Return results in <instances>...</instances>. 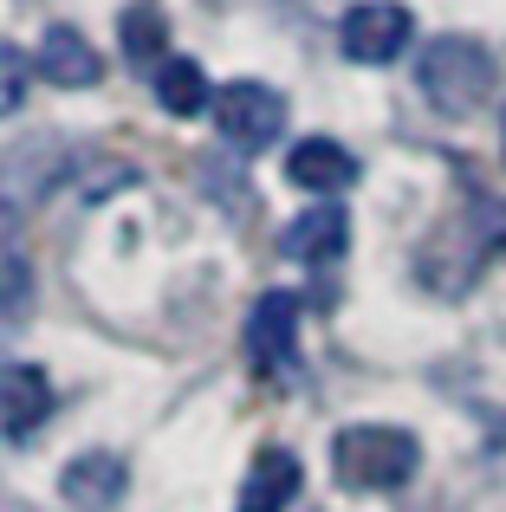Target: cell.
I'll return each instance as SVG.
<instances>
[{"label": "cell", "instance_id": "1", "mask_svg": "<svg viewBox=\"0 0 506 512\" xmlns=\"http://www.w3.org/2000/svg\"><path fill=\"white\" fill-rule=\"evenodd\" d=\"M416 85L442 117H468V111H481L487 91H494V52H487L481 39L442 33V39H429V52L416 59Z\"/></svg>", "mask_w": 506, "mask_h": 512}, {"label": "cell", "instance_id": "2", "mask_svg": "<svg viewBox=\"0 0 506 512\" xmlns=\"http://www.w3.org/2000/svg\"><path fill=\"white\" fill-rule=\"evenodd\" d=\"M422 448L409 428H390V422H357V428H338V441H331V467H338L344 487L357 493H390L403 487L409 474H416Z\"/></svg>", "mask_w": 506, "mask_h": 512}, {"label": "cell", "instance_id": "3", "mask_svg": "<svg viewBox=\"0 0 506 512\" xmlns=\"http://www.w3.org/2000/svg\"><path fill=\"white\" fill-rule=\"evenodd\" d=\"M215 124H221V143H228V150L260 156V150H273V137L286 130V98H279L273 85H260V78H234L215 98Z\"/></svg>", "mask_w": 506, "mask_h": 512}, {"label": "cell", "instance_id": "4", "mask_svg": "<svg viewBox=\"0 0 506 512\" xmlns=\"http://www.w3.org/2000/svg\"><path fill=\"white\" fill-rule=\"evenodd\" d=\"M409 39H416V13L396 7V0H357V7L344 13V26H338L344 59H357V65H390V59H403Z\"/></svg>", "mask_w": 506, "mask_h": 512}, {"label": "cell", "instance_id": "5", "mask_svg": "<svg viewBox=\"0 0 506 512\" xmlns=\"http://www.w3.org/2000/svg\"><path fill=\"white\" fill-rule=\"evenodd\" d=\"M247 357L253 370L286 376L299 363V292H260L247 312Z\"/></svg>", "mask_w": 506, "mask_h": 512}, {"label": "cell", "instance_id": "6", "mask_svg": "<svg viewBox=\"0 0 506 512\" xmlns=\"http://www.w3.org/2000/svg\"><path fill=\"white\" fill-rule=\"evenodd\" d=\"M52 376L39 363H7L0 370V435L7 441H33L52 415Z\"/></svg>", "mask_w": 506, "mask_h": 512}, {"label": "cell", "instance_id": "7", "mask_svg": "<svg viewBox=\"0 0 506 512\" xmlns=\"http://www.w3.org/2000/svg\"><path fill=\"white\" fill-rule=\"evenodd\" d=\"M344 247H351V221H344V208H331V201L305 208L299 221L279 234V253L299 260V266H331V260H344Z\"/></svg>", "mask_w": 506, "mask_h": 512}, {"label": "cell", "instance_id": "8", "mask_svg": "<svg viewBox=\"0 0 506 512\" xmlns=\"http://www.w3.org/2000/svg\"><path fill=\"white\" fill-rule=\"evenodd\" d=\"M59 493H65V506H78V512H111L130 493V467L117 461V454H78V461H65Z\"/></svg>", "mask_w": 506, "mask_h": 512}, {"label": "cell", "instance_id": "9", "mask_svg": "<svg viewBox=\"0 0 506 512\" xmlns=\"http://www.w3.org/2000/svg\"><path fill=\"white\" fill-rule=\"evenodd\" d=\"M33 72L46 78V85H59V91H85V85H98V78H104V59L91 52L85 33L52 26V33L39 39V52H33Z\"/></svg>", "mask_w": 506, "mask_h": 512}, {"label": "cell", "instance_id": "10", "mask_svg": "<svg viewBox=\"0 0 506 512\" xmlns=\"http://www.w3.org/2000/svg\"><path fill=\"white\" fill-rule=\"evenodd\" d=\"M286 182L305 188V195H338V188L357 182V156L331 137H305V143H292V156H286Z\"/></svg>", "mask_w": 506, "mask_h": 512}, {"label": "cell", "instance_id": "11", "mask_svg": "<svg viewBox=\"0 0 506 512\" xmlns=\"http://www.w3.org/2000/svg\"><path fill=\"white\" fill-rule=\"evenodd\" d=\"M292 500H299V454H286V448H266L260 461L247 467L241 512H286Z\"/></svg>", "mask_w": 506, "mask_h": 512}, {"label": "cell", "instance_id": "12", "mask_svg": "<svg viewBox=\"0 0 506 512\" xmlns=\"http://www.w3.org/2000/svg\"><path fill=\"white\" fill-rule=\"evenodd\" d=\"M156 98H163L169 117H202V111H215V85H208V72L195 59H176V52L156 65Z\"/></svg>", "mask_w": 506, "mask_h": 512}, {"label": "cell", "instance_id": "13", "mask_svg": "<svg viewBox=\"0 0 506 512\" xmlns=\"http://www.w3.org/2000/svg\"><path fill=\"white\" fill-rule=\"evenodd\" d=\"M117 39H124V59L130 65H163L169 59V20L156 0H130L124 20H117Z\"/></svg>", "mask_w": 506, "mask_h": 512}, {"label": "cell", "instance_id": "14", "mask_svg": "<svg viewBox=\"0 0 506 512\" xmlns=\"http://www.w3.org/2000/svg\"><path fill=\"white\" fill-rule=\"evenodd\" d=\"M26 305H33V273H26V253L7 247V234H0V325H7V318H26Z\"/></svg>", "mask_w": 506, "mask_h": 512}, {"label": "cell", "instance_id": "15", "mask_svg": "<svg viewBox=\"0 0 506 512\" xmlns=\"http://www.w3.org/2000/svg\"><path fill=\"white\" fill-rule=\"evenodd\" d=\"M33 85V52H20L13 39H0V117H13Z\"/></svg>", "mask_w": 506, "mask_h": 512}]
</instances>
